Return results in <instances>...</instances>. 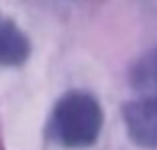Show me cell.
I'll return each instance as SVG.
<instances>
[{"instance_id": "cell-1", "label": "cell", "mask_w": 157, "mask_h": 150, "mask_svg": "<svg viewBox=\"0 0 157 150\" xmlns=\"http://www.w3.org/2000/svg\"><path fill=\"white\" fill-rule=\"evenodd\" d=\"M102 125L104 111L97 97L88 90H69L51 109L46 136L63 148H88L97 143Z\"/></svg>"}, {"instance_id": "cell-2", "label": "cell", "mask_w": 157, "mask_h": 150, "mask_svg": "<svg viewBox=\"0 0 157 150\" xmlns=\"http://www.w3.org/2000/svg\"><path fill=\"white\" fill-rule=\"evenodd\" d=\"M120 113L129 139L139 148L157 150V97L125 102Z\"/></svg>"}, {"instance_id": "cell-3", "label": "cell", "mask_w": 157, "mask_h": 150, "mask_svg": "<svg viewBox=\"0 0 157 150\" xmlns=\"http://www.w3.org/2000/svg\"><path fill=\"white\" fill-rule=\"evenodd\" d=\"M30 39L12 19L0 14V67H19L30 58Z\"/></svg>"}, {"instance_id": "cell-4", "label": "cell", "mask_w": 157, "mask_h": 150, "mask_svg": "<svg viewBox=\"0 0 157 150\" xmlns=\"http://www.w3.org/2000/svg\"><path fill=\"white\" fill-rule=\"evenodd\" d=\"M132 79L136 83V88L157 92V48H152L148 56L141 58V63L132 72Z\"/></svg>"}]
</instances>
